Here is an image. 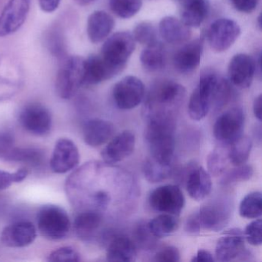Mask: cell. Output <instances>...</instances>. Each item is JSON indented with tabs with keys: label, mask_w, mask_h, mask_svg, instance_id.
<instances>
[{
	"label": "cell",
	"mask_w": 262,
	"mask_h": 262,
	"mask_svg": "<svg viewBox=\"0 0 262 262\" xmlns=\"http://www.w3.org/2000/svg\"><path fill=\"white\" fill-rule=\"evenodd\" d=\"M36 219L39 233L49 240H62L70 233V216L65 209L57 205H44L38 211Z\"/></svg>",
	"instance_id": "6"
},
{
	"label": "cell",
	"mask_w": 262,
	"mask_h": 262,
	"mask_svg": "<svg viewBox=\"0 0 262 262\" xmlns=\"http://www.w3.org/2000/svg\"><path fill=\"white\" fill-rule=\"evenodd\" d=\"M228 162V149L222 147L215 148L207 158L208 172L214 177L221 176L225 172Z\"/></svg>",
	"instance_id": "34"
},
{
	"label": "cell",
	"mask_w": 262,
	"mask_h": 262,
	"mask_svg": "<svg viewBox=\"0 0 262 262\" xmlns=\"http://www.w3.org/2000/svg\"><path fill=\"white\" fill-rule=\"evenodd\" d=\"M85 59L80 56H67L62 59L56 79L58 96L70 99L83 85Z\"/></svg>",
	"instance_id": "4"
},
{
	"label": "cell",
	"mask_w": 262,
	"mask_h": 262,
	"mask_svg": "<svg viewBox=\"0 0 262 262\" xmlns=\"http://www.w3.org/2000/svg\"><path fill=\"white\" fill-rule=\"evenodd\" d=\"M120 73V70L107 63L102 56L92 55L85 59L83 85H97Z\"/></svg>",
	"instance_id": "20"
},
{
	"label": "cell",
	"mask_w": 262,
	"mask_h": 262,
	"mask_svg": "<svg viewBox=\"0 0 262 262\" xmlns=\"http://www.w3.org/2000/svg\"><path fill=\"white\" fill-rule=\"evenodd\" d=\"M245 127V113L241 107L224 112L214 122V138L222 145H231L242 136Z\"/></svg>",
	"instance_id": "8"
},
{
	"label": "cell",
	"mask_w": 262,
	"mask_h": 262,
	"mask_svg": "<svg viewBox=\"0 0 262 262\" xmlns=\"http://www.w3.org/2000/svg\"><path fill=\"white\" fill-rule=\"evenodd\" d=\"M7 162H20L31 165H38L43 159L40 150L34 148H13L2 158Z\"/></svg>",
	"instance_id": "30"
},
{
	"label": "cell",
	"mask_w": 262,
	"mask_h": 262,
	"mask_svg": "<svg viewBox=\"0 0 262 262\" xmlns=\"http://www.w3.org/2000/svg\"><path fill=\"white\" fill-rule=\"evenodd\" d=\"M239 214L245 219H259L262 214L261 193L252 191L246 194L239 205Z\"/></svg>",
	"instance_id": "33"
},
{
	"label": "cell",
	"mask_w": 262,
	"mask_h": 262,
	"mask_svg": "<svg viewBox=\"0 0 262 262\" xmlns=\"http://www.w3.org/2000/svg\"><path fill=\"white\" fill-rule=\"evenodd\" d=\"M148 204L155 211L178 216L185 207V199L178 185H165L151 191Z\"/></svg>",
	"instance_id": "9"
},
{
	"label": "cell",
	"mask_w": 262,
	"mask_h": 262,
	"mask_svg": "<svg viewBox=\"0 0 262 262\" xmlns=\"http://www.w3.org/2000/svg\"><path fill=\"white\" fill-rule=\"evenodd\" d=\"M113 16L106 12L98 10L93 12L87 21V34L93 43H99L105 40L114 28Z\"/></svg>",
	"instance_id": "23"
},
{
	"label": "cell",
	"mask_w": 262,
	"mask_h": 262,
	"mask_svg": "<svg viewBox=\"0 0 262 262\" xmlns=\"http://www.w3.org/2000/svg\"><path fill=\"white\" fill-rule=\"evenodd\" d=\"M261 107H262V96L259 95L255 98L253 104V111H254V116L258 121H261Z\"/></svg>",
	"instance_id": "47"
},
{
	"label": "cell",
	"mask_w": 262,
	"mask_h": 262,
	"mask_svg": "<svg viewBox=\"0 0 262 262\" xmlns=\"http://www.w3.org/2000/svg\"><path fill=\"white\" fill-rule=\"evenodd\" d=\"M185 1H188V0H185Z\"/></svg>",
	"instance_id": "49"
},
{
	"label": "cell",
	"mask_w": 262,
	"mask_h": 262,
	"mask_svg": "<svg viewBox=\"0 0 262 262\" xmlns=\"http://www.w3.org/2000/svg\"><path fill=\"white\" fill-rule=\"evenodd\" d=\"M144 176L151 183L163 182L172 174L173 165H165L153 160L151 158L146 159L142 167Z\"/></svg>",
	"instance_id": "32"
},
{
	"label": "cell",
	"mask_w": 262,
	"mask_h": 262,
	"mask_svg": "<svg viewBox=\"0 0 262 262\" xmlns=\"http://www.w3.org/2000/svg\"><path fill=\"white\" fill-rule=\"evenodd\" d=\"M142 6V0H110L112 11L122 19H129L137 14Z\"/></svg>",
	"instance_id": "35"
},
{
	"label": "cell",
	"mask_w": 262,
	"mask_h": 262,
	"mask_svg": "<svg viewBox=\"0 0 262 262\" xmlns=\"http://www.w3.org/2000/svg\"><path fill=\"white\" fill-rule=\"evenodd\" d=\"M244 237L253 246H260L262 244V222L257 219L248 224L244 231Z\"/></svg>",
	"instance_id": "40"
},
{
	"label": "cell",
	"mask_w": 262,
	"mask_h": 262,
	"mask_svg": "<svg viewBox=\"0 0 262 262\" xmlns=\"http://www.w3.org/2000/svg\"><path fill=\"white\" fill-rule=\"evenodd\" d=\"M49 261H79L80 254L73 247H61L50 253L48 256Z\"/></svg>",
	"instance_id": "39"
},
{
	"label": "cell",
	"mask_w": 262,
	"mask_h": 262,
	"mask_svg": "<svg viewBox=\"0 0 262 262\" xmlns=\"http://www.w3.org/2000/svg\"><path fill=\"white\" fill-rule=\"evenodd\" d=\"M240 34L241 28L237 23L230 19H219L210 26L207 38L211 50L222 53L228 50Z\"/></svg>",
	"instance_id": "12"
},
{
	"label": "cell",
	"mask_w": 262,
	"mask_h": 262,
	"mask_svg": "<svg viewBox=\"0 0 262 262\" xmlns=\"http://www.w3.org/2000/svg\"><path fill=\"white\" fill-rule=\"evenodd\" d=\"M37 236L36 226L30 222H15L4 228L1 242L9 248H24L31 245Z\"/></svg>",
	"instance_id": "16"
},
{
	"label": "cell",
	"mask_w": 262,
	"mask_h": 262,
	"mask_svg": "<svg viewBox=\"0 0 262 262\" xmlns=\"http://www.w3.org/2000/svg\"><path fill=\"white\" fill-rule=\"evenodd\" d=\"M145 85L140 79L128 76L114 85L113 97L119 110H130L140 105L145 98Z\"/></svg>",
	"instance_id": "11"
},
{
	"label": "cell",
	"mask_w": 262,
	"mask_h": 262,
	"mask_svg": "<svg viewBox=\"0 0 262 262\" xmlns=\"http://www.w3.org/2000/svg\"><path fill=\"white\" fill-rule=\"evenodd\" d=\"M176 117L148 119L145 140L151 155L149 158L159 163L173 165L176 150Z\"/></svg>",
	"instance_id": "1"
},
{
	"label": "cell",
	"mask_w": 262,
	"mask_h": 262,
	"mask_svg": "<svg viewBox=\"0 0 262 262\" xmlns=\"http://www.w3.org/2000/svg\"><path fill=\"white\" fill-rule=\"evenodd\" d=\"M42 11L47 13H53L57 10L61 0H38Z\"/></svg>",
	"instance_id": "45"
},
{
	"label": "cell",
	"mask_w": 262,
	"mask_h": 262,
	"mask_svg": "<svg viewBox=\"0 0 262 262\" xmlns=\"http://www.w3.org/2000/svg\"><path fill=\"white\" fill-rule=\"evenodd\" d=\"M203 42L196 39L181 48L174 54L173 64L176 71L182 74H190L199 67L202 58Z\"/></svg>",
	"instance_id": "19"
},
{
	"label": "cell",
	"mask_w": 262,
	"mask_h": 262,
	"mask_svg": "<svg viewBox=\"0 0 262 262\" xmlns=\"http://www.w3.org/2000/svg\"><path fill=\"white\" fill-rule=\"evenodd\" d=\"M212 188L211 174L203 167H194L188 171L186 190L191 199L202 201L209 195Z\"/></svg>",
	"instance_id": "22"
},
{
	"label": "cell",
	"mask_w": 262,
	"mask_h": 262,
	"mask_svg": "<svg viewBox=\"0 0 262 262\" xmlns=\"http://www.w3.org/2000/svg\"><path fill=\"white\" fill-rule=\"evenodd\" d=\"M150 233L156 238L171 235L179 228V221L172 214H162L156 216L147 224Z\"/></svg>",
	"instance_id": "29"
},
{
	"label": "cell",
	"mask_w": 262,
	"mask_h": 262,
	"mask_svg": "<svg viewBox=\"0 0 262 262\" xmlns=\"http://www.w3.org/2000/svg\"><path fill=\"white\" fill-rule=\"evenodd\" d=\"M252 148V142L248 136H242L230 145L228 150L229 162L234 166L244 165L248 161Z\"/></svg>",
	"instance_id": "31"
},
{
	"label": "cell",
	"mask_w": 262,
	"mask_h": 262,
	"mask_svg": "<svg viewBox=\"0 0 262 262\" xmlns=\"http://www.w3.org/2000/svg\"><path fill=\"white\" fill-rule=\"evenodd\" d=\"M220 79V76L211 72H207L201 76L188 102V115L192 120H202L208 114L212 108Z\"/></svg>",
	"instance_id": "5"
},
{
	"label": "cell",
	"mask_w": 262,
	"mask_h": 262,
	"mask_svg": "<svg viewBox=\"0 0 262 262\" xmlns=\"http://www.w3.org/2000/svg\"><path fill=\"white\" fill-rule=\"evenodd\" d=\"M79 149L69 139H59L55 145L50 160V168L56 174H65L75 169L79 163Z\"/></svg>",
	"instance_id": "14"
},
{
	"label": "cell",
	"mask_w": 262,
	"mask_h": 262,
	"mask_svg": "<svg viewBox=\"0 0 262 262\" xmlns=\"http://www.w3.org/2000/svg\"><path fill=\"white\" fill-rule=\"evenodd\" d=\"M135 49L136 41L133 34L119 32L105 40L100 56L107 63L122 72Z\"/></svg>",
	"instance_id": "7"
},
{
	"label": "cell",
	"mask_w": 262,
	"mask_h": 262,
	"mask_svg": "<svg viewBox=\"0 0 262 262\" xmlns=\"http://www.w3.org/2000/svg\"><path fill=\"white\" fill-rule=\"evenodd\" d=\"M136 236H137L138 241L143 245H149L150 241H152V237H155L152 234L150 233L147 225H139L136 229Z\"/></svg>",
	"instance_id": "44"
},
{
	"label": "cell",
	"mask_w": 262,
	"mask_h": 262,
	"mask_svg": "<svg viewBox=\"0 0 262 262\" xmlns=\"http://www.w3.org/2000/svg\"><path fill=\"white\" fill-rule=\"evenodd\" d=\"M229 207L222 201L210 202L202 206L187 219L185 230L195 234L201 230L219 231L228 224L230 219Z\"/></svg>",
	"instance_id": "3"
},
{
	"label": "cell",
	"mask_w": 262,
	"mask_h": 262,
	"mask_svg": "<svg viewBox=\"0 0 262 262\" xmlns=\"http://www.w3.org/2000/svg\"><path fill=\"white\" fill-rule=\"evenodd\" d=\"M74 1L78 5L85 7V6L90 5V4H91L92 3L94 2L96 0H74Z\"/></svg>",
	"instance_id": "48"
},
{
	"label": "cell",
	"mask_w": 262,
	"mask_h": 262,
	"mask_svg": "<svg viewBox=\"0 0 262 262\" xmlns=\"http://www.w3.org/2000/svg\"><path fill=\"white\" fill-rule=\"evenodd\" d=\"M159 33L165 42L172 45L186 42L191 36L190 27L173 16H166L159 23Z\"/></svg>",
	"instance_id": "24"
},
{
	"label": "cell",
	"mask_w": 262,
	"mask_h": 262,
	"mask_svg": "<svg viewBox=\"0 0 262 262\" xmlns=\"http://www.w3.org/2000/svg\"><path fill=\"white\" fill-rule=\"evenodd\" d=\"M137 248L134 242L125 236H116L108 244L106 258L108 261H134Z\"/></svg>",
	"instance_id": "26"
},
{
	"label": "cell",
	"mask_w": 262,
	"mask_h": 262,
	"mask_svg": "<svg viewBox=\"0 0 262 262\" xmlns=\"http://www.w3.org/2000/svg\"><path fill=\"white\" fill-rule=\"evenodd\" d=\"M102 223V214L94 209L79 211L73 222V229L78 237L88 240L93 237Z\"/></svg>",
	"instance_id": "25"
},
{
	"label": "cell",
	"mask_w": 262,
	"mask_h": 262,
	"mask_svg": "<svg viewBox=\"0 0 262 262\" xmlns=\"http://www.w3.org/2000/svg\"><path fill=\"white\" fill-rule=\"evenodd\" d=\"M252 167L251 165H242L235 166V168L227 171L221 179V184L228 186L234 185L237 182H245L249 180L253 176Z\"/></svg>",
	"instance_id": "36"
},
{
	"label": "cell",
	"mask_w": 262,
	"mask_h": 262,
	"mask_svg": "<svg viewBox=\"0 0 262 262\" xmlns=\"http://www.w3.org/2000/svg\"><path fill=\"white\" fill-rule=\"evenodd\" d=\"M258 1L259 0H231V3L237 11L251 13L255 10Z\"/></svg>",
	"instance_id": "42"
},
{
	"label": "cell",
	"mask_w": 262,
	"mask_h": 262,
	"mask_svg": "<svg viewBox=\"0 0 262 262\" xmlns=\"http://www.w3.org/2000/svg\"><path fill=\"white\" fill-rule=\"evenodd\" d=\"M256 73L255 61L244 53L235 55L228 66V76L233 85L240 89L251 86Z\"/></svg>",
	"instance_id": "17"
},
{
	"label": "cell",
	"mask_w": 262,
	"mask_h": 262,
	"mask_svg": "<svg viewBox=\"0 0 262 262\" xmlns=\"http://www.w3.org/2000/svg\"><path fill=\"white\" fill-rule=\"evenodd\" d=\"M21 126L36 136H45L51 131L52 116L47 107L37 102L27 104L19 113Z\"/></svg>",
	"instance_id": "10"
},
{
	"label": "cell",
	"mask_w": 262,
	"mask_h": 262,
	"mask_svg": "<svg viewBox=\"0 0 262 262\" xmlns=\"http://www.w3.org/2000/svg\"><path fill=\"white\" fill-rule=\"evenodd\" d=\"M245 251L244 233L239 228H232L224 233L217 241L215 257L220 261H231L242 256Z\"/></svg>",
	"instance_id": "18"
},
{
	"label": "cell",
	"mask_w": 262,
	"mask_h": 262,
	"mask_svg": "<svg viewBox=\"0 0 262 262\" xmlns=\"http://www.w3.org/2000/svg\"><path fill=\"white\" fill-rule=\"evenodd\" d=\"M141 62L144 69L149 72L163 70L166 65V50L163 44L156 42L147 45L141 53Z\"/></svg>",
	"instance_id": "27"
},
{
	"label": "cell",
	"mask_w": 262,
	"mask_h": 262,
	"mask_svg": "<svg viewBox=\"0 0 262 262\" xmlns=\"http://www.w3.org/2000/svg\"><path fill=\"white\" fill-rule=\"evenodd\" d=\"M29 171L22 168L15 172H8L0 169V191L10 188L13 183H19L27 179Z\"/></svg>",
	"instance_id": "38"
},
{
	"label": "cell",
	"mask_w": 262,
	"mask_h": 262,
	"mask_svg": "<svg viewBox=\"0 0 262 262\" xmlns=\"http://www.w3.org/2000/svg\"><path fill=\"white\" fill-rule=\"evenodd\" d=\"M14 145V138L10 133H3L0 134V158L2 159Z\"/></svg>",
	"instance_id": "43"
},
{
	"label": "cell",
	"mask_w": 262,
	"mask_h": 262,
	"mask_svg": "<svg viewBox=\"0 0 262 262\" xmlns=\"http://www.w3.org/2000/svg\"><path fill=\"white\" fill-rule=\"evenodd\" d=\"M180 252L174 246H166L158 251L155 255L156 261H173L180 260Z\"/></svg>",
	"instance_id": "41"
},
{
	"label": "cell",
	"mask_w": 262,
	"mask_h": 262,
	"mask_svg": "<svg viewBox=\"0 0 262 262\" xmlns=\"http://www.w3.org/2000/svg\"><path fill=\"white\" fill-rule=\"evenodd\" d=\"M185 96L186 90L181 84L171 80L158 81L151 87L145 103L146 117H176Z\"/></svg>",
	"instance_id": "2"
},
{
	"label": "cell",
	"mask_w": 262,
	"mask_h": 262,
	"mask_svg": "<svg viewBox=\"0 0 262 262\" xmlns=\"http://www.w3.org/2000/svg\"><path fill=\"white\" fill-rule=\"evenodd\" d=\"M208 11V0H188L182 9V21L190 28H198L206 19Z\"/></svg>",
	"instance_id": "28"
},
{
	"label": "cell",
	"mask_w": 262,
	"mask_h": 262,
	"mask_svg": "<svg viewBox=\"0 0 262 262\" xmlns=\"http://www.w3.org/2000/svg\"><path fill=\"white\" fill-rule=\"evenodd\" d=\"M114 133V125L104 119H90L83 127L84 141L91 147L104 145L112 139Z\"/></svg>",
	"instance_id": "21"
},
{
	"label": "cell",
	"mask_w": 262,
	"mask_h": 262,
	"mask_svg": "<svg viewBox=\"0 0 262 262\" xmlns=\"http://www.w3.org/2000/svg\"><path fill=\"white\" fill-rule=\"evenodd\" d=\"M135 41L142 45H149L157 41V33L152 24L143 22L138 24L133 31Z\"/></svg>",
	"instance_id": "37"
},
{
	"label": "cell",
	"mask_w": 262,
	"mask_h": 262,
	"mask_svg": "<svg viewBox=\"0 0 262 262\" xmlns=\"http://www.w3.org/2000/svg\"><path fill=\"white\" fill-rule=\"evenodd\" d=\"M31 0H9L0 14V37L17 32L27 20Z\"/></svg>",
	"instance_id": "13"
},
{
	"label": "cell",
	"mask_w": 262,
	"mask_h": 262,
	"mask_svg": "<svg viewBox=\"0 0 262 262\" xmlns=\"http://www.w3.org/2000/svg\"><path fill=\"white\" fill-rule=\"evenodd\" d=\"M136 135L131 130H125L110 139L102 149L101 156L104 162L115 165L129 157L136 147Z\"/></svg>",
	"instance_id": "15"
},
{
	"label": "cell",
	"mask_w": 262,
	"mask_h": 262,
	"mask_svg": "<svg viewBox=\"0 0 262 262\" xmlns=\"http://www.w3.org/2000/svg\"><path fill=\"white\" fill-rule=\"evenodd\" d=\"M191 260L192 262H213L214 258L209 251L200 249L193 256Z\"/></svg>",
	"instance_id": "46"
}]
</instances>
